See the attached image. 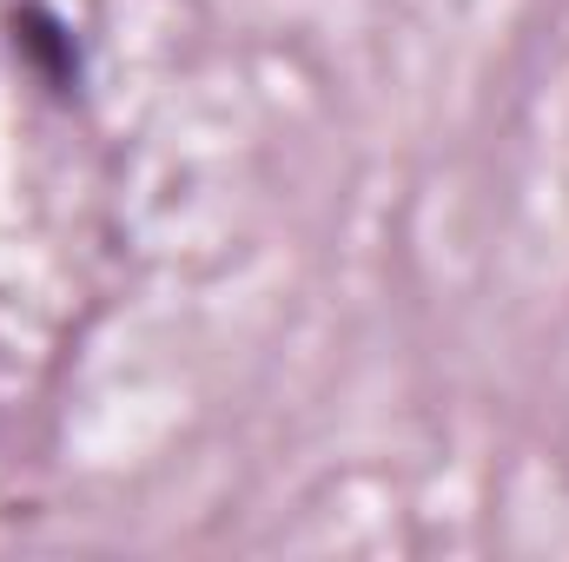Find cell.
Returning <instances> with one entry per match:
<instances>
[{
	"label": "cell",
	"mask_w": 569,
	"mask_h": 562,
	"mask_svg": "<svg viewBox=\"0 0 569 562\" xmlns=\"http://www.w3.org/2000/svg\"><path fill=\"white\" fill-rule=\"evenodd\" d=\"M13 47L27 53V67H33L53 93H73V87H80V47H73L67 20H53L40 0L13 7Z\"/></svg>",
	"instance_id": "1"
}]
</instances>
